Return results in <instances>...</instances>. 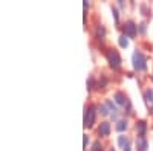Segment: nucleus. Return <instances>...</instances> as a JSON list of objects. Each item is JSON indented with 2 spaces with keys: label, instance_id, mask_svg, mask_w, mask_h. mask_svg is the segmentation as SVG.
I'll return each instance as SVG.
<instances>
[{
  "label": "nucleus",
  "instance_id": "1",
  "mask_svg": "<svg viewBox=\"0 0 153 151\" xmlns=\"http://www.w3.org/2000/svg\"><path fill=\"white\" fill-rule=\"evenodd\" d=\"M106 57H107V60H109V63H110V66H112V67H120V64H121V58H120L118 52H117L115 49H107Z\"/></svg>",
  "mask_w": 153,
  "mask_h": 151
},
{
  "label": "nucleus",
  "instance_id": "2",
  "mask_svg": "<svg viewBox=\"0 0 153 151\" xmlns=\"http://www.w3.org/2000/svg\"><path fill=\"white\" fill-rule=\"evenodd\" d=\"M94 118H95V111L92 107H87L84 113V125L86 127H92L94 125Z\"/></svg>",
  "mask_w": 153,
  "mask_h": 151
},
{
  "label": "nucleus",
  "instance_id": "3",
  "mask_svg": "<svg viewBox=\"0 0 153 151\" xmlns=\"http://www.w3.org/2000/svg\"><path fill=\"white\" fill-rule=\"evenodd\" d=\"M135 67H136V69L146 67V60H144L143 54L139 52V50H136V52H135Z\"/></svg>",
  "mask_w": 153,
  "mask_h": 151
},
{
  "label": "nucleus",
  "instance_id": "4",
  "mask_svg": "<svg viewBox=\"0 0 153 151\" xmlns=\"http://www.w3.org/2000/svg\"><path fill=\"white\" fill-rule=\"evenodd\" d=\"M124 32L129 35V37H133V35L136 34V26H135L132 21H127V23L124 24Z\"/></svg>",
  "mask_w": 153,
  "mask_h": 151
},
{
  "label": "nucleus",
  "instance_id": "5",
  "mask_svg": "<svg viewBox=\"0 0 153 151\" xmlns=\"http://www.w3.org/2000/svg\"><path fill=\"white\" fill-rule=\"evenodd\" d=\"M98 133H100L101 136H107V134L110 133V124H109V122H101L100 128H98Z\"/></svg>",
  "mask_w": 153,
  "mask_h": 151
},
{
  "label": "nucleus",
  "instance_id": "6",
  "mask_svg": "<svg viewBox=\"0 0 153 151\" xmlns=\"http://www.w3.org/2000/svg\"><path fill=\"white\" fill-rule=\"evenodd\" d=\"M91 151H103V145H101V142L97 141V142L94 144V148H92Z\"/></svg>",
  "mask_w": 153,
  "mask_h": 151
},
{
  "label": "nucleus",
  "instance_id": "7",
  "mask_svg": "<svg viewBox=\"0 0 153 151\" xmlns=\"http://www.w3.org/2000/svg\"><path fill=\"white\" fill-rule=\"evenodd\" d=\"M109 151H113V148H110V150H109Z\"/></svg>",
  "mask_w": 153,
  "mask_h": 151
}]
</instances>
